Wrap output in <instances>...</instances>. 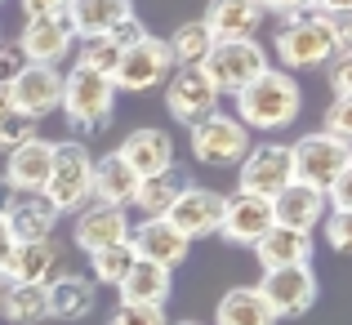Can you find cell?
<instances>
[{
	"instance_id": "1",
	"label": "cell",
	"mask_w": 352,
	"mask_h": 325,
	"mask_svg": "<svg viewBox=\"0 0 352 325\" xmlns=\"http://www.w3.org/2000/svg\"><path fill=\"white\" fill-rule=\"evenodd\" d=\"M236 111L245 129H263V134H276V129H290L303 111V89L290 71L267 67L258 80H250L236 94Z\"/></svg>"
},
{
	"instance_id": "2",
	"label": "cell",
	"mask_w": 352,
	"mask_h": 325,
	"mask_svg": "<svg viewBox=\"0 0 352 325\" xmlns=\"http://www.w3.org/2000/svg\"><path fill=\"white\" fill-rule=\"evenodd\" d=\"M335 54H339V27H335V18L317 14V9L285 18V27L276 32V58L290 71L330 67Z\"/></svg>"
},
{
	"instance_id": "3",
	"label": "cell",
	"mask_w": 352,
	"mask_h": 325,
	"mask_svg": "<svg viewBox=\"0 0 352 325\" xmlns=\"http://www.w3.org/2000/svg\"><path fill=\"white\" fill-rule=\"evenodd\" d=\"M63 116H67L72 134L89 138V134H103L112 125V107H116V85L112 76H98L89 67H72L63 76Z\"/></svg>"
},
{
	"instance_id": "4",
	"label": "cell",
	"mask_w": 352,
	"mask_h": 325,
	"mask_svg": "<svg viewBox=\"0 0 352 325\" xmlns=\"http://www.w3.org/2000/svg\"><path fill=\"white\" fill-rule=\"evenodd\" d=\"M41 197L58 210V218L80 214L94 201V156L85 143H54V170Z\"/></svg>"
},
{
	"instance_id": "5",
	"label": "cell",
	"mask_w": 352,
	"mask_h": 325,
	"mask_svg": "<svg viewBox=\"0 0 352 325\" xmlns=\"http://www.w3.org/2000/svg\"><path fill=\"white\" fill-rule=\"evenodd\" d=\"M188 147H192V156H197V165H210V170H236V165L245 161V152L254 147V138H250V129L241 125L236 116L214 111V116L197 120V125L188 129Z\"/></svg>"
},
{
	"instance_id": "6",
	"label": "cell",
	"mask_w": 352,
	"mask_h": 325,
	"mask_svg": "<svg viewBox=\"0 0 352 325\" xmlns=\"http://www.w3.org/2000/svg\"><path fill=\"white\" fill-rule=\"evenodd\" d=\"M201 71L210 76V85L219 94H241L250 80H258L267 71V49L258 41H214L210 58L201 63Z\"/></svg>"
},
{
	"instance_id": "7",
	"label": "cell",
	"mask_w": 352,
	"mask_h": 325,
	"mask_svg": "<svg viewBox=\"0 0 352 325\" xmlns=\"http://www.w3.org/2000/svg\"><path fill=\"white\" fill-rule=\"evenodd\" d=\"M290 165H294V179L308 183V188L326 192L330 183L352 165V143L344 138H330V134H303L299 143H290Z\"/></svg>"
},
{
	"instance_id": "8",
	"label": "cell",
	"mask_w": 352,
	"mask_h": 325,
	"mask_svg": "<svg viewBox=\"0 0 352 325\" xmlns=\"http://www.w3.org/2000/svg\"><path fill=\"white\" fill-rule=\"evenodd\" d=\"M170 45L156 41V36H143L138 45H129V49H120V67L112 76L116 89H125V94H147V89L165 85L170 80Z\"/></svg>"
},
{
	"instance_id": "9",
	"label": "cell",
	"mask_w": 352,
	"mask_h": 325,
	"mask_svg": "<svg viewBox=\"0 0 352 325\" xmlns=\"http://www.w3.org/2000/svg\"><path fill=\"white\" fill-rule=\"evenodd\" d=\"M236 192H250V197L272 201L285 183H294V165H290V143H254L245 152V161L236 165Z\"/></svg>"
},
{
	"instance_id": "10",
	"label": "cell",
	"mask_w": 352,
	"mask_h": 325,
	"mask_svg": "<svg viewBox=\"0 0 352 325\" xmlns=\"http://www.w3.org/2000/svg\"><path fill=\"white\" fill-rule=\"evenodd\" d=\"M161 218H170V227L179 232V236H188V240L214 236L219 223H223V192L201 188V183H188V188L179 192V201H174Z\"/></svg>"
},
{
	"instance_id": "11",
	"label": "cell",
	"mask_w": 352,
	"mask_h": 325,
	"mask_svg": "<svg viewBox=\"0 0 352 325\" xmlns=\"http://www.w3.org/2000/svg\"><path fill=\"white\" fill-rule=\"evenodd\" d=\"M219 89L210 85V76L201 67H179L170 80H165V107H170V116L179 120V125H197V120L214 116L219 111Z\"/></svg>"
},
{
	"instance_id": "12",
	"label": "cell",
	"mask_w": 352,
	"mask_h": 325,
	"mask_svg": "<svg viewBox=\"0 0 352 325\" xmlns=\"http://www.w3.org/2000/svg\"><path fill=\"white\" fill-rule=\"evenodd\" d=\"M258 294L272 308V317H303V312L317 303V276H312V263L303 267H281V272H263L258 281Z\"/></svg>"
},
{
	"instance_id": "13",
	"label": "cell",
	"mask_w": 352,
	"mask_h": 325,
	"mask_svg": "<svg viewBox=\"0 0 352 325\" xmlns=\"http://www.w3.org/2000/svg\"><path fill=\"white\" fill-rule=\"evenodd\" d=\"M272 227H276L272 201L250 197V192H232V197H223V223H219V236H223L228 245H258Z\"/></svg>"
},
{
	"instance_id": "14",
	"label": "cell",
	"mask_w": 352,
	"mask_h": 325,
	"mask_svg": "<svg viewBox=\"0 0 352 325\" xmlns=\"http://www.w3.org/2000/svg\"><path fill=\"white\" fill-rule=\"evenodd\" d=\"M58 103H63L58 67H36V63H27V67L14 76V85H9V107L23 111V116H32V120L58 111Z\"/></svg>"
},
{
	"instance_id": "15",
	"label": "cell",
	"mask_w": 352,
	"mask_h": 325,
	"mask_svg": "<svg viewBox=\"0 0 352 325\" xmlns=\"http://www.w3.org/2000/svg\"><path fill=\"white\" fill-rule=\"evenodd\" d=\"M129 249H134V258H143V263H156V267H165V272H174V267L188 258L192 240L179 236V232L170 227V218H143L138 227H129Z\"/></svg>"
},
{
	"instance_id": "16",
	"label": "cell",
	"mask_w": 352,
	"mask_h": 325,
	"mask_svg": "<svg viewBox=\"0 0 352 325\" xmlns=\"http://www.w3.org/2000/svg\"><path fill=\"white\" fill-rule=\"evenodd\" d=\"M330 214V205H326V192L321 188H308V183H285L281 192L272 197V218H276V227H290V232H317L321 227V218Z\"/></svg>"
},
{
	"instance_id": "17",
	"label": "cell",
	"mask_w": 352,
	"mask_h": 325,
	"mask_svg": "<svg viewBox=\"0 0 352 325\" xmlns=\"http://www.w3.org/2000/svg\"><path fill=\"white\" fill-rule=\"evenodd\" d=\"M72 45H76V36H72L67 18H27L23 36H18L23 58L36 63V67H58L72 54Z\"/></svg>"
},
{
	"instance_id": "18",
	"label": "cell",
	"mask_w": 352,
	"mask_h": 325,
	"mask_svg": "<svg viewBox=\"0 0 352 325\" xmlns=\"http://www.w3.org/2000/svg\"><path fill=\"white\" fill-rule=\"evenodd\" d=\"M72 240H76L85 254H98V249L125 245V240H129V218H125V210H120V205H98V201H89V205L76 214Z\"/></svg>"
},
{
	"instance_id": "19",
	"label": "cell",
	"mask_w": 352,
	"mask_h": 325,
	"mask_svg": "<svg viewBox=\"0 0 352 325\" xmlns=\"http://www.w3.org/2000/svg\"><path fill=\"white\" fill-rule=\"evenodd\" d=\"M50 170H54V143H45V138H27L23 147L5 152V179L18 197H41Z\"/></svg>"
},
{
	"instance_id": "20",
	"label": "cell",
	"mask_w": 352,
	"mask_h": 325,
	"mask_svg": "<svg viewBox=\"0 0 352 325\" xmlns=\"http://www.w3.org/2000/svg\"><path fill=\"white\" fill-rule=\"evenodd\" d=\"M116 156L138 174V179H147V174H161V170L174 165V138L165 134V129H156V125L129 129V134L120 138Z\"/></svg>"
},
{
	"instance_id": "21",
	"label": "cell",
	"mask_w": 352,
	"mask_h": 325,
	"mask_svg": "<svg viewBox=\"0 0 352 325\" xmlns=\"http://www.w3.org/2000/svg\"><path fill=\"white\" fill-rule=\"evenodd\" d=\"M58 272H63L58 245L54 240H27V245H14L0 281L5 285H50Z\"/></svg>"
},
{
	"instance_id": "22",
	"label": "cell",
	"mask_w": 352,
	"mask_h": 325,
	"mask_svg": "<svg viewBox=\"0 0 352 325\" xmlns=\"http://www.w3.org/2000/svg\"><path fill=\"white\" fill-rule=\"evenodd\" d=\"M263 5L258 0H210L206 18L201 23L210 27L214 41H254V32L263 27Z\"/></svg>"
},
{
	"instance_id": "23",
	"label": "cell",
	"mask_w": 352,
	"mask_h": 325,
	"mask_svg": "<svg viewBox=\"0 0 352 325\" xmlns=\"http://www.w3.org/2000/svg\"><path fill=\"white\" fill-rule=\"evenodd\" d=\"M45 303H50V317L58 321H80L94 312L98 303V285L80 272H58L50 285H45Z\"/></svg>"
},
{
	"instance_id": "24",
	"label": "cell",
	"mask_w": 352,
	"mask_h": 325,
	"mask_svg": "<svg viewBox=\"0 0 352 325\" xmlns=\"http://www.w3.org/2000/svg\"><path fill=\"white\" fill-rule=\"evenodd\" d=\"M129 14H134V0H72L63 18H67L76 41H94V36H107Z\"/></svg>"
},
{
	"instance_id": "25",
	"label": "cell",
	"mask_w": 352,
	"mask_h": 325,
	"mask_svg": "<svg viewBox=\"0 0 352 325\" xmlns=\"http://www.w3.org/2000/svg\"><path fill=\"white\" fill-rule=\"evenodd\" d=\"M254 254H258V267H263V272L303 267V263H312V236L308 232H290V227H272L254 245Z\"/></svg>"
},
{
	"instance_id": "26",
	"label": "cell",
	"mask_w": 352,
	"mask_h": 325,
	"mask_svg": "<svg viewBox=\"0 0 352 325\" xmlns=\"http://www.w3.org/2000/svg\"><path fill=\"white\" fill-rule=\"evenodd\" d=\"M9 236L14 245H27V240H54V227H58V210L45 197H18V205L9 210Z\"/></svg>"
},
{
	"instance_id": "27",
	"label": "cell",
	"mask_w": 352,
	"mask_h": 325,
	"mask_svg": "<svg viewBox=\"0 0 352 325\" xmlns=\"http://www.w3.org/2000/svg\"><path fill=\"white\" fill-rule=\"evenodd\" d=\"M134 192H138V174L129 170L116 152L98 156L94 161V201L98 205H120L125 210L129 201H134Z\"/></svg>"
},
{
	"instance_id": "28",
	"label": "cell",
	"mask_w": 352,
	"mask_h": 325,
	"mask_svg": "<svg viewBox=\"0 0 352 325\" xmlns=\"http://www.w3.org/2000/svg\"><path fill=\"white\" fill-rule=\"evenodd\" d=\"M188 174L179 170V165H170V170H161V174H147V179H138V192H134V201L129 205H138L143 210V218H161L165 210L179 201V192L188 188Z\"/></svg>"
},
{
	"instance_id": "29",
	"label": "cell",
	"mask_w": 352,
	"mask_h": 325,
	"mask_svg": "<svg viewBox=\"0 0 352 325\" xmlns=\"http://www.w3.org/2000/svg\"><path fill=\"white\" fill-rule=\"evenodd\" d=\"M170 272L156 263H143V258H134V267L125 272V281L116 285L120 290V303H147V308H165V299H170Z\"/></svg>"
},
{
	"instance_id": "30",
	"label": "cell",
	"mask_w": 352,
	"mask_h": 325,
	"mask_svg": "<svg viewBox=\"0 0 352 325\" xmlns=\"http://www.w3.org/2000/svg\"><path fill=\"white\" fill-rule=\"evenodd\" d=\"M214 325H276L258 285H232L214 308Z\"/></svg>"
},
{
	"instance_id": "31",
	"label": "cell",
	"mask_w": 352,
	"mask_h": 325,
	"mask_svg": "<svg viewBox=\"0 0 352 325\" xmlns=\"http://www.w3.org/2000/svg\"><path fill=\"white\" fill-rule=\"evenodd\" d=\"M165 45H170V58L179 63V67H201V63L210 58V49H214V36H210V27L201 23V18H192V23H183Z\"/></svg>"
},
{
	"instance_id": "32",
	"label": "cell",
	"mask_w": 352,
	"mask_h": 325,
	"mask_svg": "<svg viewBox=\"0 0 352 325\" xmlns=\"http://www.w3.org/2000/svg\"><path fill=\"white\" fill-rule=\"evenodd\" d=\"M50 317V303H45V285H9L5 290V321L14 325H36Z\"/></svg>"
},
{
	"instance_id": "33",
	"label": "cell",
	"mask_w": 352,
	"mask_h": 325,
	"mask_svg": "<svg viewBox=\"0 0 352 325\" xmlns=\"http://www.w3.org/2000/svg\"><path fill=\"white\" fill-rule=\"evenodd\" d=\"M129 267H134V249H129V240H125V245H112V249L89 254V281H94V285H120Z\"/></svg>"
},
{
	"instance_id": "34",
	"label": "cell",
	"mask_w": 352,
	"mask_h": 325,
	"mask_svg": "<svg viewBox=\"0 0 352 325\" xmlns=\"http://www.w3.org/2000/svg\"><path fill=\"white\" fill-rule=\"evenodd\" d=\"M76 67H89V71H98V76H116V67H120V45L112 41V36H94V41H80V49H76Z\"/></svg>"
},
{
	"instance_id": "35",
	"label": "cell",
	"mask_w": 352,
	"mask_h": 325,
	"mask_svg": "<svg viewBox=\"0 0 352 325\" xmlns=\"http://www.w3.org/2000/svg\"><path fill=\"white\" fill-rule=\"evenodd\" d=\"M27 138H41V134H36V120L9 107L5 116H0V152H14V147L27 143Z\"/></svg>"
},
{
	"instance_id": "36",
	"label": "cell",
	"mask_w": 352,
	"mask_h": 325,
	"mask_svg": "<svg viewBox=\"0 0 352 325\" xmlns=\"http://www.w3.org/2000/svg\"><path fill=\"white\" fill-rule=\"evenodd\" d=\"M112 325H170L165 308H147V303H116Z\"/></svg>"
},
{
	"instance_id": "37",
	"label": "cell",
	"mask_w": 352,
	"mask_h": 325,
	"mask_svg": "<svg viewBox=\"0 0 352 325\" xmlns=\"http://www.w3.org/2000/svg\"><path fill=\"white\" fill-rule=\"evenodd\" d=\"M321 134L352 143V98H335V103L326 107V125H321Z\"/></svg>"
},
{
	"instance_id": "38",
	"label": "cell",
	"mask_w": 352,
	"mask_h": 325,
	"mask_svg": "<svg viewBox=\"0 0 352 325\" xmlns=\"http://www.w3.org/2000/svg\"><path fill=\"white\" fill-rule=\"evenodd\" d=\"M321 227H326V245H335L339 254L352 258V214H339V210H330V214L321 218Z\"/></svg>"
},
{
	"instance_id": "39",
	"label": "cell",
	"mask_w": 352,
	"mask_h": 325,
	"mask_svg": "<svg viewBox=\"0 0 352 325\" xmlns=\"http://www.w3.org/2000/svg\"><path fill=\"white\" fill-rule=\"evenodd\" d=\"M27 67V58H23V49H18V41H0V85H14V76Z\"/></svg>"
},
{
	"instance_id": "40",
	"label": "cell",
	"mask_w": 352,
	"mask_h": 325,
	"mask_svg": "<svg viewBox=\"0 0 352 325\" xmlns=\"http://www.w3.org/2000/svg\"><path fill=\"white\" fill-rule=\"evenodd\" d=\"M330 89H335V98H352V54L330 58Z\"/></svg>"
},
{
	"instance_id": "41",
	"label": "cell",
	"mask_w": 352,
	"mask_h": 325,
	"mask_svg": "<svg viewBox=\"0 0 352 325\" xmlns=\"http://www.w3.org/2000/svg\"><path fill=\"white\" fill-rule=\"evenodd\" d=\"M326 205L339 210V214H352V165L326 188Z\"/></svg>"
},
{
	"instance_id": "42",
	"label": "cell",
	"mask_w": 352,
	"mask_h": 325,
	"mask_svg": "<svg viewBox=\"0 0 352 325\" xmlns=\"http://www.w3.org/2000/svg\"><path fill=\"white\" fill-rule=\"evenodd\" d=\"M18 5H23V23H27V18H63L72 0H18Z\"/></svg>"
},
{
	"instance_id": "43",
	"label": "cell",
	"mask_w": 352,
	"mask_h": 325,
	"mask_svg": "<svg viewBox=\"0 0 352 325\" xmlns=\"http://www.w3.org/2000/svg\"><path fill=\"white\" fill-rule=\"evenodd\" d=\"M107 36H112V41L120 45V49H129V45H138V41H143V23H138V18L134 14H129V18H120V23L112 27V32H107Z\"/></svg>"
},
{
	"instance_id": "44",
	"label": "cell",
	"mask_w": 352,
	"mask_h": 325,
	"mask_svg": "<svg viewBox=\"0 0 352 325\" xmlns=\"http://www.w3.org/2000/svg\"><path fill=\"white\" fill-rule=\"evenodd\" d=\"M263 14H281V18H294V14H308L312 0H258Z\"/></svg>"
},
{
	"instance_id": "45",
	"label": "cell",
	"mask_w": 352,
	"mask_h": 325,
	"mask_svg": "<svg viewBox=\"0 0 352 325\" xmlns=\"http://www.w3.org/2000/svg\"><path fill=\"white\" fill-rule=\"evenodd\" d=\"M312 9L326 18H344V14H352V0H312Z\"/></svg>"
},
{
	"instance_id": "46",
	"label": "cell",
	"mask_w": 352,
	"mask_h": 325,
	"mask_svg": "<svg viewBox=\"0 0 352 325\" xmlns=\"http://www.w3.org/2000/svg\"><path fill=\"white\" fill-rule=\"evenodd\" d=\"M14 205H18V192L9 188V179L0 174V218H9V210H14Z\"/></svg>"
},
{
	"instance_id": "47",
	"label": "cell",
	"mask_w": 352,
	"mask_h": 325,
	"mask_svg": "<svg viewBox=\"0 0 352 325\" xmlns=\"http://www.w3.org/2000/svg\"><path fill=\"white\" fill-rule=\"evenodd\" d=\"M335 27H339V54H352V14L335 18Z\"/></svg>"
},
{
	"instance_id": "48",
	"label": "cell",
	"mask_w": 352,
	"mask_h": 325,
	"mask_svg": "<svg viewBox=\"0 0 352 325\" xmlns=\"http://www.w3.org/2000/svg\"><path fill=\"white\" fill-rule=\"evenodd\" d=\"M9 254H14V236H9V223L0 218V272H5V263H9Z\"/></svg>"
},
{
	"instance_id": "49",
	"label": "cell",
	"mask_w": 352,
	"mask_h": 325,
	"mask_svg": "<svg viewBox=\"0 0 352 325\" xmlns=\"http://www.w3.org/2000/svg\"><path fill=\"white\" fill-rule=\"evenodd\" d=\"M5 111H9V89L0 85V116H5Z\"/></svg>"
},
{
	"instance_id": "50",
	"label": "cell",
	"mask_w": 352,
	"mask_h": 325,
	"mask_svg": "<svg viewBox=\"0 0 352 325\" xmlns=\"http://www.w3.org/2000/svg\"><path fill=\"white\" fill-rule=\"evenodd\" d=\"M5 290H9V285H5V281H0V317H5Z\"/></svg>"
},
{
	"instance_id": "51",
	"label": "cell",
	"mask_w": 352,
	"mask_h": 325,
	"mask_svg": "<svg viewBox=\"0 0 352 325\" xmlns=\"http://www.w3.org/2000/svg\"><path fill=\"white\" fill-rule=\"evenodd\" d=\"M179 325H201V321H179Z\"/></svg>"
}]
</instances>
